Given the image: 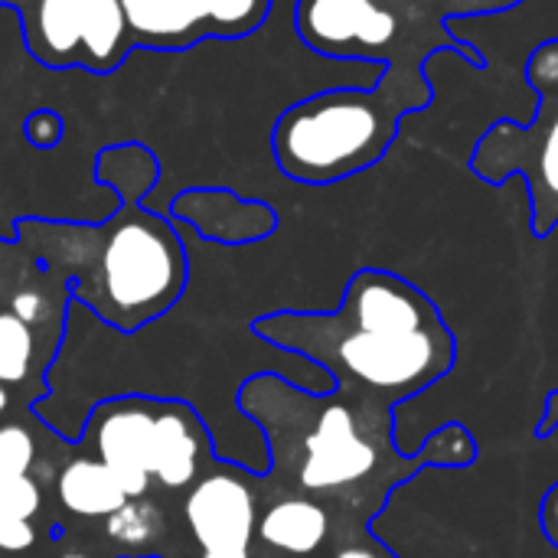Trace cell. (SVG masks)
<instances>
[{
    "label": "cell",
    "mask_w": 558,
    "mask_h": 558,
    "mask_svg": "<svg viewBox=\"0 0 558 558\" xmlns=\"http://www.w3.org/2000/svg\"><path fill=\"white\" fill-rule=\"evenodd\" d=\"M435 101L379 75L376 85H333L288 105L271 128V154L278 170L304 186H330L376 167L399 137L405 114Z\"/></svg>",
    "instance_id": "cell-4"
},
{
    "label": "cell",
    "mask_w": 558,
    "mask_h": 558,
    "mask_svg": "<svg viewBox=\"0 0 558 558\" xmlns=\"http://www.w3.org/2000/svg\"><path fill=\"white\" fill-rule=\"evenodd\" d=\"M39 558H114L92 526H59Z\"/></svg>",
    "instance_id": "cell-19"
},
{
    "label": "cell",
    "mask_w": 558,
    "mask_h": 558,
    "mask_svg": "<svg viewBox=\"0 0 558 558\" xmlns=\"http://www.w3.org/2000/svg\"><path fill=\"white\" fill-rule=\"evenodd\" d=\"M154 415L157 396H111L98 399L82 422L78 445L114 474L128 500L154 497Z\"/></svg>",
    "instance_id": "cell-9"
},
{
    "label": "cell",
    "mask_w": 558,
    "mask_h": 558,
    "mask_svg": "<svg viewBox=\"0 0 558 558\" xmlns=\"http://www.w3.org/2000/svg\"><path fill=\"white\" fill-rule=\"evenodd\" d=\"M464 3H468L471 20H481V16H494V13L513 10V7H520L523 0H464Z\"/></svg>",
    "instance_id": "cell-23"
},
{
    "label": "cell",
    "mask_w": 558,
    "mask_h": 558,
    "mask_svg": "<svg viewBox=\"0 0 558 558\" xmlns=\"http://www.w3.org/2000/svg\"><path fill=\"white\" fill-rule=\"evenodd\" d=\"M49 504L59 526H98L128 504V494L92 451L69 441L49 481Z\"/></svg>",
    "instance_id": "cell-13"
},
{
    "label": "cell",
    "mask_w": 558,
    "mask_h": 558,
    "mask_svg": "<svg viewBox=\"0 0 558 558\" xmlns=\"http://www.w3.org/2000/svg\"><path fill=\"white\" fill-rule=\"evenodd\" d=\"M95 183L118 196L95 222L23 216L13 239L69 284L75 304L118 333L163 320L190 284V248L167 213L144 199L160 183V160L144 144H111L95 157Z\"/></svg>",
    "instance_id": "cell-2"
},
{
    "label": "cell",
    "mask_w": 558,
    "mask_h": 558,
    "mask_svg": "<svg viewBox=\"0 0 558 558\" xmlns=\"http://www.w3.org/2000/svg\"><path fill=\"white\" fill-rule=\"evenodd\" d=\"M258 523H255V558H324L337 536L347 530V523L324 507L320 500L284 494V490H265L258 477Z\"/></svg>",
    "instance_id": "cell-11"
},
{
    "label": "cell",
    "mask_w": 558,
    "mask_h": 558,
    "mask_svg": "<svg viewBox=\"0 0 558 558\" xmlns=\"http://www.w3.org/2000/svg\"><path fill=\"white\" fill-rule=\"evenodd\" d=\"M523 75L536 92V114L526 124L510 118L490 124L474 144L471 170L490 186L523 177L530 229L546 239L558 226V36L530 52Z\"/></svg>",
    "instance_id": "cell-6"
},
{
    "label": "cell",
    "mask_w": 558,
    "mask_h": 558,
    "mask_svg": "<svg viewBox=\"0 0 558 558\" xmlns=\"http://www.w3.org/2000/svg\"><path fill=\"white\" fill-rule=\"evenodd\" d=\"M56 533L49 487L36 474L0 487V558H39Z\"/></svg>",
    "instance_id": "cell-16"
},
{
    "label": "cell",
    "mask_w": 558,
    "mask_h": 558,
    "mask_svg": "<svg viewBox=\"0 0 558 558\" xmlns=\"http://www.w3.org/2000/svg\"><path fill=\"white\" fill-rule=\"evenodd\" d=\"M69 438L56 435L36 412L10 418L0 425V487L36 474L46 487L52 481L56 461L65 451Z\"/></svg>",
    "instance_id": "cell-18"
},
{
    "label": "cell",
    "mask_w": 558,
    "mask_h": 558,
    "mask_svg": "<svg viewBox=\"0 0 558 558\" xmlns=\"http://www.w3.org/2000/svg\"><path fill=\"white\" fill-rule=\"evenodd\" d=\"M553 435H558V389L546 396V409L536 425V438H553Z\"/></svg>",
    "instance_id": "cell-24"
},
{
    "label": "cell",
    "mask_w": 558,
    "mask_h": 558,
    "mask_svg": "<svg viewBox=\"0 0 558 558\" xmlns=\"http://www.w3.org/2000/svg\"><path fill=\"white\" fill-rule=\"evenodd\" d=\"M167 500L170 497L128 500L92 530L114 558H177L183 549H190V539L186 533H177Z\"/></svg>",
    "instance_id": "cell-14"
},
{
    "label": "cell",
    "mask_w": 558,
    "mask_h": 558,
    "mask_svg": "<svg viewBox=\"0 0 558 558\" xmlns=\"http://www.w3.org/2000/svg\"><path fill=\"white\" fill-rule=\"evenodd\" d=\"M248 330L320 366L333 389L389 412L441 383L458 360V340L438 304L386 268H360L337 311H271Z\"/></svg>",
    "instance_id": "cell-3"
},
{
    "label": "cell",
    "mask_w": 558,
    "mask_h": 558,
    "mask_svg": "<svg viewBox=\"0 0 558 558\" xmlns=\"http://www.w3.org/2000/svg\"><path fill=\"white\" fill-rule=\"evenodd\" d=\"M134 49L180 52L203 39H242L262 29L275 0H121Z\"/></svg>",
    "instance_id": "cell-7"
},
{
    "label": "cell",
    "mask_w": 558,
    "mask_h": 558,
    "mask_svg": "<svg viewBox=\"0 0 558 558\" xmlns=\"http://www.w3.org/2000/svg\"><path fill=\"white\" fill-rule=\"evenodd\" d=\"M294 29L307 49L343 62H379L386 78L418 92H435L425 75L435 52L487 65L484 52L454 39L422 0H294Z\"/></svg>",
    "instance_id": "cell-5"
},
{
    "label": "cell",
    "mask_w": 558,
    "mask_h": 558,
    "mask_svg": "<svg viewBox=\"0 0 558 558\" xmlns=\"http://www.w3.org/2000/svg\"><path fill=\"white\" fill-rule=\"evenodd\" d=\"M167 216L213 245H255L278 229V213L229 186H190L167 199Z\"/></svg>",
    "instance_id": "cell-12"
},
{
    "label": "cell",
    "mask_w": 558,
    "mask_h": 558,
    "mask_svg": "<svg viewBox=\"0 0 558 558\" xmlns=\"http://www.w3.org/2000/svg\"><path fill=\"white\" fill-rule=\"evenodd\" d=\"M235 409L265 438L262 487L320 500L347 526H373L396 490L422 471L477 461V441L464 425H445L418 451H402L396 412L340 389H301L281 373L242 379Z\"/></svg>",
    "instance_id": "cell-1"
},
{
    "label": "cell",
    "mask_w": 558,
    "mask_h": 558,
    "mask_svg": "<svg viewBox=\"0 0 558 558\" xmlns=\"http://www.w3.org/2000/svg\"><path fill=\"white\" fill-rule=\"evenodd\" d=\"M216 461V441L203 412L186 399H157L150 458L154 497L186 494Z\"/></svg>",
    "instance_id": "cell-10"
},
{
    "label": "cell",
    "mask_w": 558,
    "mask_h": 558,
    "mask_svg": "<svg viewBox=\"0 0 558 558\" xmlns=\"http://www.w3.org/2000/svg\"><path fill=\"white\" fill-rule=\"evenodd\" d=\"M539 526H543V536L558 549V484L549 487V494L539 504Z\"/></svg>",
    "instance_id": "cell-22"
},
{
    "label": "cell",
    "mask_w": 558,
    "mask_h": 558,
    "mask_svg": "<svg viewBox=\"0 0 558 558\" xmlns=\"http://www.w3.org/2000/svg\"><path fill=\"white\" fill-rule=\"evenodd\" d=\"M62 340L49 337L13 311H0V386H7L23 405H36L49 392V369Z\"/></svg>",
    "instance_id": "cell-15"
},
{
    "label": "cell",
    "mask_w": 558,
    "mask_h": 558,
    "mask_svg": "<svg viewBox=\"0 0 558 558\" xmlns=\"http://www.w3.org/2000/svg\"><path fill=\"white\" fill-rule=\"evenodd\" d=\"M177 558H255L252 553H196L193 546L183 549Z\"/></svg>",
    "instance_id": "cell-26"
},
{
    "label": "cell",
    "mask_w": 558,
    "mask_h": 558,
    "mask_svg": "<svg viewBox=\"0 0 558 558\" xmlns=\"http://www.w3.org/2000/svg\"><path fill=\"white\" fill-rule=\"evenodd\" d=\"M62 134H65V121L52 108H33L26 114V121H23V137H26V144L33 150H52V147H59Z\"/></svg>",
    "instance_id": "cell-21"
},
{
    "label": "cell",
    "mask_w": 558,
    "mask_h": 558,
    "mask_svg": "<svg viewBox=\"0 0 558 558\" xmlns=\"http://www.w3.org/2000/svg\"><path fill=\"white\" fill-rule=\"evenodd\" d=\"M258 477L262 474L248 468L216 461L177 497L183 533L196 553H252L262 510Z\"/></svg>",
    "instance_id": "cell-8"
},
{
    "label": "cell",
    "mask_w": 558,
    "mask_h": 558,
    "mask_svg": "<svg viewBox=\"0 0 558 558\" xmlns=\"http://www.w3.org/2000/svg\"><path fill=\"white\" fill-rule=\"evenodd\" d=\"M26 412H33L29 405H23L7 386H0V425L3 422H10V418H20V415H26Z\"/></svg>",
    "instance_id": "cell-25"
},
{
    "label": "cell",
    "mask_w": 558,
    "mask_h": 558,
    "mask_svg": "<svg viewBox=\"0 0 558 558\" xmlns=\"http://www.w3.org/2000/svg\"><path fill=\"white\" fill-rule=\"evenodd\" d=\"M26 52L46 69H78L85 0H33L20 13Z\"/></svg>",
    "instance_id": "cell-17"
},
{
    "label": "cell",
    "mask_w": 558,
    "mask_h": 558,
    "mask_svg": "<svg viewBox=\"0 0 558 558\" xmlns=\"http://www.w3.org/2000/svg\"><path fill=\"white\" fill-rule=\"evenodd\" d=\"M324 558H399L376 533L373 526H347L333 549L327 553Z\"/></svg>",
    "instance_id": "cell-20"
}]
</instances>
